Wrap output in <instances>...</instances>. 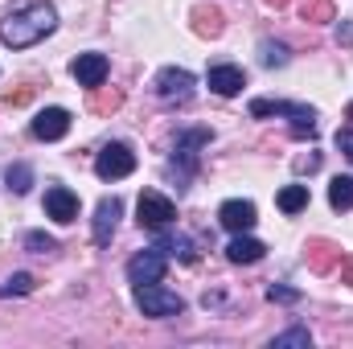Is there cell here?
Wrapping results in <instances>:
<instances>
[{"label": "cell", "mask_w": 353, "mask_h": 349, "mask_svg": "<svg viewBox=\"0 0 353 349\" xmlns=\"http://www.w3.org/2000/svg\"><path fill=\"white\" fill-rule=\"evenodd\" d=\"M54 29H58V8L50 0H29L17 12H8V21L0 25V41L12 50H25V46H37L41 37H50Z\"/></svg>", "instance_id": "obj_1"}, {"label": "cell", "mask_w": 353, "mask_h": 349, "mask_svg": "<svg viewBox=\"0 0 353 349\" xmlns=\"http://www.w3.org/2000/svg\"><path fill=\"white\" fill-rule=\"evenodd\" d=\"M251 115H288L292 119V136L296 140H312L316 136V111L304 103H283V99H255Z\"/></svg>", "instance_id": "obj_2"}, {"label": "cell", "mask_w": 353, "mask_h": 349, "mask_svg": "<svg viewBox=\"0 0 353 349\" xmlns=\"http://www.w3.org/2000/svg\"><path fill=\"white\" fill-rule=\"evenodd\" d=\"M136 304L144 317H176L185 312V300L176 292H165L161 283H136Z\"/></svg>", "instance_id": "obj_3"}, {"label": "cell", "mask_w": 353, "mask_h": 349, "mask_svg": "<svg viewBox=\"0 0 353 349\" xmlns=\"http://www.w3.org/2000/svg\"><path fill=\"white\" fill-rule=\"evenodd\" d=\"M136 214H140V226H148V230H165V226H173L176 206L165 197V193H157V189H144V193H140V206H136Z\"/></svg>", "instance_id": "obj_4"}, {"label": "cell", "mask_w": 353, "mask_h": 349, "mask_svg": "<svg viewBox=\"0 0 353 349\" xmlns=\"http://www.w3.org/2000/svg\"><path fill=\"white\" fill-rule=\"evenodd\" d=\"M132 169H136V152L128 144H107L99 152V161H94V173L103 177V181H119V177H128Z\"/></svg>", "instance_id": "obj_5"}, {"label": "cell", "mask_w": 353, "mask_h": 349, "mask_svg": "<svg viewBox=\"0 0 353 349\" xmlns=\"http://www.w3.org/2000/svg\"><path fill=\"white\" fill-rule=\"evenodd\" d=\"M165 267H169V259H165L161 247L157 251H140L136 259L128 263V279L132 283H161L165 279Z\"/></svg>", "instance_id": "obj_6"}, {"label": "cell", "mask_w": 353, "mask_h": 349, "mask_svg": "<svg viewBox=\"0 0 353 349\" xmlns=\"http://www.w3.org/2000/svg\"><path fill=\"white\" fill-rule=\"evenodd\" d=\"M157 94H161L165 103H185V99L193 94V74L181 70V66H165V70L157 74Z\"/></svg>", "instance_id": "obj_7"}, {"label": "cell", "mask_w": 353, "mask_h": 349, "mask_svg": "<svg viewBox=\"0 0 353 349\" xmlns=\"http://www.w3.org/2000/svg\"><path fill=\"white\" fill-rule=\"evenodd\" d=\"M70 74H74L79 87H87V90L103 87V83H107V58H103V54H79V58L70 62Z\"/></svg>", "instance_id": "obj_8"}, {"label": "cell", "mask_w": 353, "mask_h": 349, "mask_svg": "<svg viewBox=\"0 0 353 349\" xmlns=\"http://www.w3.org/2000/svg\"><path fill=\"white\" fill-rule=\"evenodd\" d=\"M70 132V111L66 107H46L33 115V136L37 140H62Z\"/></svg>", "instance_id": "obj_9"}, {"label": "cell", "mask_w": 353, "mask_h": 349, "mask_svg": "<svg viewBox=\"0 0 353 349\" xmlns=\"http://www.w3.org/2000/svg\"><path fill=\"white\" fill-rule=\"evenodd\" d=\"M304 259H308V267H312L316 275H329L333 267H341V247L329 243V239H308Z\"/></svg>", "instance_id": "obj_10"}, {"label": "cell", "mask_w": 353, "mask_h": 349, "mask_svg": "<svg viewBox=\"0 0 353 349\" xmlns=\"http://www.w3.org/2000/svg\"><path fill=\"white\" fill-rule=\"evenodd\" d=\"M46 214L66 226V222L79 218V197H74L66 185H54V189H46Z\"/></svg>", "instance_id": "obj_11"}, {"label": "cell", "mask_w": 353, "mask_h": 349, "mask_svg": "<svg viewBox=\"0 0 353 349\" xmlns=\"http://www.w3.org/2000/svg\"><path fill=\"white\" fill-rule=\"evenodd\" d=\"M218 222L226 226V230H234V235H243V230H251L255 222H259V214H255V201H226L222 210H218Z\"/></svg>", "instance_id": "obj_12"}, {"label": "cell", "mask_w": 353, "mask_h": 349, "mask_svg": "<svg viewBox=\"0 0 353 349\" xmlns=\"http://www.w3.org/2000/svg\"><path fill=\"white\" fill-rule=\"evenodd\" d=\"M119 197H103L99 206H94V243L99 247H107L111 243V235H115V222H119Z\"/></svg>", "instance_id": "obj_13"}, {"label": "cell", "mask_w": 353, "mask_h": 349, "mask_svg": "<svg viewBox=\"0 0 353 349\" xmlns=\"http://www.w3.org/2000/svg\"><path fill=\"white\" fill-rule=\"evenodd\" d=\"M243 87H247V74L239 66H210V90L214 94L230 99V94H239Z\"/></svg>", "instance_id": "obj_14"}, {"label": "cell", "mask_w": 353, "mask_h": 349, "mask_svg": "<svg viewBox=\"0 0 353 349\" xmlns=\"http://www.w3.org/2000/svg\"><path fill=\"white\" fill-rule=\"evenodd\" d=\"M222 21H226V17H222L214 4H197V8H193V33H197V37H218V33H222Z\"/></svg>", "instance_id": "obj_15"}, {"label": "cell", "mask_w": 353, "mask_h": 349, "mask_svg": "<svg viewBox=\"0 0 353 349\" xmlns=\"http://www.w3.org/2000/svg\"><path fill=\"white\" fill-rule=\"evenodd\" d=\"M263 243H259V239H243V235H234V239H230V247H226V259L230 263H259L263 259Z\"/></svg>", "instance_id": "obj_16"}, {"label": "cell", "mask_w": 353, "mask_h": 349, "mask_svg": "<svg viewBox=\"0 0 353 349\" xmlns=\"http://www.w3.org/2000/svg\"><path fill=\"white\" fill-rule=\"evenodd\" d=\"M119 103H123V90L115 87H94V94H90V111L94 115H111V111H119Z\"/></svg>", "instance_id": "obj_17"}, {"label": "cell", "mask_w": 353, "mask_h": 349, "mask_svg": "<svg viewBox=\"0 0 353 349\" xmlns=\"http://www.w3.org/2000/svg\"><path fill=\"white\" fill-rule=\"evenodd\" d=\"M279 210L283 214H300L304 206H308V185H288V189H279Z\"/></svg>", "instance_id": "obj_18"}, {"label": "cell", "mask_w": 353, "mask_h": 349, "mask_svg": "<svg viewBox=\"0 0 353 349\" xmlns=\"http://www.w3.org/2000/svg\"><path fill=\"white\" fill-rule=\"evenodd\" d=\"M329 206H333V210H353V177H333V185H329Z\"/></svg>", "instance_id": "obj_19"}, {"label": "cell", "mask_w": 353, "mask_h": 349, "mask_svg": "<svg viewBox=\"0 0 353 349\" xmlns=\"http://www.w3.org/2000/svg\"><path fill=\"white\" fill-rule=\"evenodd\" d=\"M161 251H165V255H176L181 263H193V259H197V247H193L185 235H169V239H161Z\"/></svg>", "instance_id": "obj_20"}, {"label": "cell", "mask_w": 353, "mask_h": 349, "mask_svg": "<svg viewBox=\"0 0 353 349\" xmlns=\"http://www.w3.org/2000/svg\"><path fill=\"white\" fill-rule=\"evenodd\" d=\"M312 346V337H308V329H288V333H279L271 349H308Z\"/></svg>", "instance_id": "obj_21"}, {"label": "cell", "mask_w": 353, "mask_h": 349, "mask_svg": "<svg viewBox=\"0 0 353 349\" xmlns=\"http://www.w3.org/2000/svg\"><path fill=\"white\" fill-rule=\"evenodd\" d=\"M29 292H33V275H25V271H17L12 279L0 283V296H29Z\"/></svg>", "instance_id": "obj_22"}, {"label": "cell", "mask_w": 353, "mask_h": 349, "mask_svg": "<svg viewBox=\"0 0 353 349\" xmlns=\"http://www.w3.org/2000/svg\"><path fill=\"white\" fill-rule=\"evenodd\" d=\"M304 21H337L333 0H308L304 4Z\"/></svg>", "instance_id": "obj_23"}, {"label": "cell", "mask_w": 353, "mask_h": 349, "mask_svg": "<svg viewBox=\"0 0 353 349\" xmlns=\"http://www.w3.org/2000/svg\"><path fill=\"white\" fill-rule=\"evenodd\" d=\"M25 247H29L33 255H50V251H58V243H54L50 235H41V230H29V235H25Z\"/></svg>", "instance_id": "obj_24"}, {"label": "cell", "mask_w": 353, "mask_h": 349, "mask_svg": "<svg viewBox=\"0 0 353 349\" xmlns=\"http://www.w3.org/2000/svg\"><path fill=\"white\" fill-rule=\"evenodd\" d=\"M29 181H33L29 165H12V169H8V189H12V193H29Z\"/></svg>", "instance_id": "obj_25"}, {"label": "cell", "mask_w": 353, "mask_h": 349, "mask_svg": "<svg viewBox=\"0 0 353 349\" xmlns=\"http://www.w3.org/2000/svg\"><path fill=\"white\" fill-rule=\"evenodd\" d=\"M288 62V50L279 41H263V66H283Z\"/></svg>", "instance_id": "obj_26"}, {"label": "cell", "mask_w": 353, "mask_h": 349, "mask_svg": "<svg viewBox=\"0 0 353 349\" xmlns=\"http://www.w3.org/2000/svg\"><path fill=\"white\" fill-rule=\"evenodd\" d=\"M267 300H279V304H296V300H300V292H296V288H279V283H271V288H267Z\"/></svg>", "instance_id": "obj_27"}, {"label": "cell", "mask_w": 353, "mask_h": 349, "mask_svg": "<svg viewBox=\"0 0 353 349\" xmlns=\"http://www.w3.org/2000/svg\"><path fill=\"white\" fill-rule=\"evenodd\" d=\"M29 99H33V87H29V83L17 87V90H4V103H8V107H21V103H29Z\"/></svg>", "instance_id": "obj_28"}, {"label": "cell", "mask_w": 353, "mask_h": 349, "mask_svg": "<svg viewBox=\"0 0 353 349\" xmlns=\"http://www.w3.org/2000/svg\"><path fill=\"white\" fill-rule=\"evenodd\" d=\"M321 169V152H308V157H296V173H316Z\"/></svg>", "instance_id": "obj_29"}, {"label": "cell", "mask_w": 353, "mask_h": 349, "mask_svg": "<svg viewBox=\"0 0 353 349\" xmlns=\"http://www.w3.org/2000/svg\"><path fill=\"white\" fill-rule=\"evenodd\" d=\"M337 148H341L345 157H353V128H341V132H337Z\"/></svg>", "instance_id": "obj_30"}, {"label": "cell", "mask_w": 353, "mask_h": 349, "mask_svg": "<svg viewBox=\"0 0 353 349\" xmlns=\"http://www.w3.org/2000/svg\"><path fill=\"white\" fill-rule=\"evenodd\" d=\"M337 41H341V46H353V21H341V25H337Z\"/></svg>", "instance_id": "obj_31"}, {"label": "cell", "mask_w": 353, "mask_h": 349, "mask_svg": "<svg viewBox=\"0 0 353 349\" xmlns=\"http://www.w3.org/2000/svg\"><path fill=\"white\" fill-rule=\"evenodd\" d=\"M341 279H345V283L353 288V263H345V271H341Z\"/></svg>", "instance_id": "obj_32"}, {"label": "cell", "mask_w": 353, "mask_h": 349, "mask_svg": "<svg viewBox=\"0 0 353 349\" xmlns=\"http://www.w3.org/2000/svg\"><path fill=\"white\" fill-rule=\"evenodd\" d=\"M267 4H271V8H283V4H288V0H267Z\"/></svg>", "instance_id": "obj_33"}, {"label": "cell", "mask_w": 353, "mask_h": 349, "mask_svg": "<svg viewBox=\"0 0 353 349\" xmlns=\"http://www.w3.org/2000/svg\"><path fill=\"white\" fill-rule=\"evenodd\" d=\"M345 119H353V103H350V107H345Z\"/></svg>", "instance_id": "obj_34"}]
</instances>
